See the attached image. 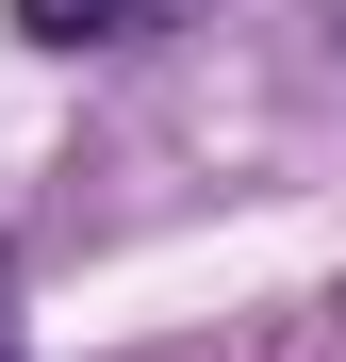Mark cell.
Segmentation results:
<instances>
[{
  "mask_svg": "<svg viewBox=\"0 0 346 362\" xmlns=\"http://www.w3.org/2000/svg\"><path fill=\"white\" fill-rule=\"evenodd\" d=\"M0 17H17L33 49H132V33L182 17V0H0Z\"/></svg>",
  "mask_w": 346,
  "mask_h": 362,
  "instance_id": "cell-1",
  "label": "cell"
},
{
  "mask_svg": "<svg viewBox=\"0 0 346 362\" xmlns=\"http://www.w3.org/2000/svg\"><path fill=\"white\" fill-rule=\"evenodd\" d=\"M0 362H17V329H0Z\"/></svg>",
  "mask_w": 346,
  "mask_h": 362,
  "instance_id": "cell-2",
  "label": "cell"
}]
</instances>
